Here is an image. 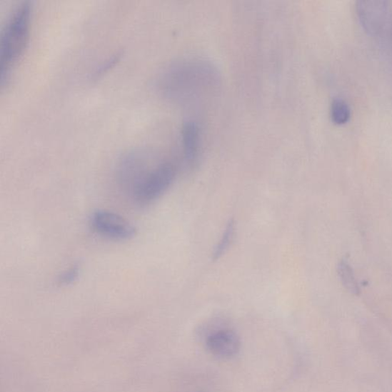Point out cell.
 Segmentation results:
<instances>
[{"instance_id":"cell-1","label":"cell","mask_w":392,"mask_h":392,"mask_svg":"<svg viewBox=\"0 0 392 392\" xmlns=\"http://www.w3.org/2000/svg\"><path fill=\"white\" fill-rule=\"evenodd\" d=\"M33 8L29 2L19 4L4 25L0 41V81L4 84L27 47Z\"/></svg>"},{"instance_id":"cell-2","label":"cell","mask_w":392,"mask_h":392,"mask_svg":"<svg viewBox=\"0 0 392 392\" xmlns=\"http://www.w3.org/2000/svg\"><path fill=\"white\" fill-rule=\"evenodd\" d=\"M175 177L176 168L171 163H162L147 169L144 158L129 181L134 199L142 206L151 203L166 192Z\"/></svg>"},{"instance_id":"cell-3","label":"cell","mask_w":392,"mask_h":392,"mask_svg":"<svg viewBox=\"0 0 392 392\" xmlns=\"http://www.w3.org/2000/svg\"><path fill=\"white\" fill-rule=\"evenodd\" d=\"M90 224L99 235L115 241L130 240L136 234V230L130 221L109 211H94Z\"/></svg>"},{"instance_id":"cell-4","label":"cell","mask_w":392,"mask_h":392,"mask_svg":"<svg viewBox=\"0 0 392 392\" xmlns=\"http://www.w3.org/2000/svg\"><path fill=\"white\" fill-rule=\"evenodd\" d=\"M206 345L211 353L229 358L238 353L241 343L234 332L222 330L211 334L207 338Z\"/></svg>"},{"instance_id":"cell-5","label":"cell","mask_w":392,"mask_h":392,"mask_svg":"<svg viewBox=\"0 0 392 392\" xmlns=\"http://www.w3.org/2000/svg\"><path fill=\"white\" fill-rule=\"evenodd\" d=\"M381 2H359L358 14L362 24L369 31H375L383 24L386 6Z\"/></svg>"},{"instance_id":"cell-6","label":"cell","mask_w":392,"mask_h":392,"mask_svg":"<svg viewBox=\"0 0 392 392\" xmlns=\"http://www.w3.org/2000/svg\"><path fill=\"white\" fill-rule=\"evenodd\" d=\"M199 141L200 134L197 124L192 121L184 123L182 129V141L186 160H194L198 154Z\"/></svg>"},{"instance_id":"cell-7","label":"cell","mask_w":392,"mask_h":392,"mask_svg":"<svg viewBox=\"0 0 392 392\" xmlns=\"http://www.w3.org/2000/svg\"><path fill=\"white\" fill-rule=\"evenodd\" d=\"M235 234V222L233 220L229 221L223 236H222L218 245L216 247L213 253V259H219L223 253L228 250L231 242L234 238Z\"/></svg>"},{"instance_id":"cell-8","label":"cell","mask_w":392,"mask_h":392,"mask_svg":"<svg viewBox=\"0 0 392 392\" xmlns=\"http://www.w3.org/2000/svg\"><path fill=\"white\" fill-rule=\"evenodd\" d=\"M351 116L347 104L341 99L333 101L331 107V118L336 124H343L346 123Z\"/></svg>"},{"instance_id":"cell-9","label":"cell","mask_w":392,"mask_h":392,"mask_svg":"<svg viewBox=\"0 0 392 392\" xmlns=\"http://www.w3.org/2000/svg\"><path fill=\"white\" fill-rule=\"evenodd\" d=\"M79 275V268L78 266H73L61 275L59 283L69 285L77 280Z\"/></svg>"}]
</instances>
